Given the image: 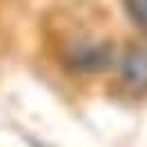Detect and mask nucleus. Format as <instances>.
I'll return each instance as SVG.
<instances>
[{
	"mask_svg": "<svg viewBox=\"0 0 147 147\" xmlns=\"http://www.w3.org/2000/svg\"><path fill=\"white\" fill-rule=\"evenodd\" d=\"M123 76L129 85L134 87H147V49L143 47H131L123 56L120 63Z\"/></svg>",
	"mask_w": 147,
	"mask_h": 147,
	"instance_id": "f257e3e1",
	"label": "nucleus"
},
{
	"mask_svg": "<svg viewBox=\"0 0 147 147\" xmlns=\"http://www.w3.org/2000/svg\"><path fill=\"white\" fill-rule=\"evenodd\" d=\"M125 9L134 25L147 36V0H125Z\"/></svg>",
	"mask_w": 147,
	"mask_h": 147,
	"instance_id": "f03ea898",
	"label": "nucleus"
}]
</instances>
